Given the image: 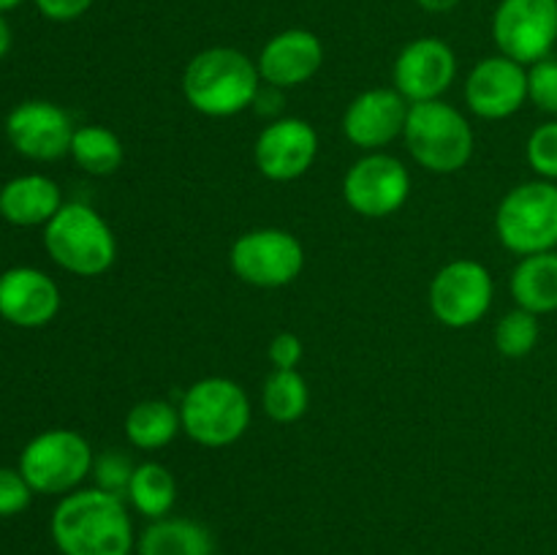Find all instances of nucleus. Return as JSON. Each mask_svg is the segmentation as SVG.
<instances>
[{"instance_id": "nucleus-1", "label": "nucleus", "mask_w": 557, "mask_h": 555, "mask_svg": "<svg viewBox=\"0 0 557 555\" xmlns=\"http://www.w3.org/2000/svg\"><path fill=\"white\" fill-rule=\"evenodd\" d=\"M60 555H131L136 553L128 501L98 488H79L58 501L49 520Z\"/></svg>"}, {"instance_id": "nucleus-2", "label": "nucleus", "mask_w": 557, "mask_h": 555, "mask_svg": "<svg viewBox=\"0 0 557 555\" xmlns=\"http://www.w3.org/2000/svg\"><path fill=\"white\" fill-rule=\"evenodd\" d=\"M261 85L256 60L234 47L201 49L183 71L185 101L205 118H234L253 109Z\"/></svg>"}, {"instance_id": "nucleus-3", "label": "nucleus", "mask_w": 557, "mask_h": 555, "mask_svg": "<svg viewBox=\"0 0 557 555\" xmlns=\"http://www.w3.org/2000/svg\"><path fill=\"white\" fill-rule=\"evenodd\" d=\"M44 248L60 270L79 278H98L117 259V237L101 212L85 201H65L44 226Z\"/></svg>"}, {"instance_id": "nucleus-4", "label": "nucleus", "mask_w": 557, "mask_h": 555, "mask_svg": "<svg viewBox=\"0 0 557 555\" xmlns=\"http://www.w3.org/2000/svg\"><path fill=\"white\" fill-rule=\"evenodd\" d=\"M250 397L243 386L226 375H207L194 381L180 400L183 433L207 449L232 446L250 428Z\"/></svg>"}, {"instance_id": "nucleus-5", "label": "nucleus", "mask_w": 557, "mask_h": 555, "mask_svg": "<svg viewBox=\"0 0 557 555\" xmlns=\"http://www.w3.org/2000/svg\"><path fill=\"white\" fill-rule=\"evenodd\" d=\"M403 139L413 161L433 174H455L466 169L476 147L468 118L444 98L411 103Z\"/></svg>"}, {"instance_id": "nucleus-6", "label": "nucleus", "mask_w": 557, "mask_h": 555, "mask_svg": "<svg viewBox=\"0 0 557 555\" xmlns=\"http://www.w3.org/2000/svg\"><path fill=\"white\" fill-rule=\"evenodd\" d=\"M90 441L69 428L41 430L20 452V471L38 495H69L82 488L92 471Z\"/></svg>"}, {"instance_id": "nucleus-7", "label": "nucleus", "mask_w": 557, "mask_h": 555, "mask_svg": "<svg viewBox=\"0 0 557 555\" xmlns=\"http://www.w3.org/2000/svg\"><path fill=\"white\" fill-rule=\"evenodd\" d=\"M495 232L500 245L520 259L557 250V183L531 180L515 185L500 199Z\"/></svg>"}, {"instance_id": "nucleus-8", "label": "nucleus", "mask_w": 557, "mask_h": 555, "mask_svg": "<svg viewBox=\"0 0 557 555\" xmlns=\"http://www.w3.org/2000/svg\"><path fill=\"white\" fill-rule=\"evenodd\" d=\"M228 267L248 286L283 288L302 275L305 248L286 229H250L232 243Z\"/></svg>"}, {"instance_id": "nucleus-9", "label": "nucleus", "mask_w": 557, "mask_h": 555, "mask_svg": "<svg viewBox=\"0 0 557 555\" xmlns=\"http://www.w3.org/2000/svg\"><path fill=\"white\" fill-rule=\"evenodd\" d=\"M495 283L487 267L473 259H455L430 283V310L449 330H468L493 308Z\"/></svg>"}, {"instance_id": "nucleus-10", "label": "nucleus", "mask_w": 557, "mask_h": 555, "mask_svg": "<svg viewBox=\"0 0 557 555\" xmlns=\"http://www.w3.org/2000/svg\"><path fill=\"white\" fill-rule=\"evenodd\" d=\"M493 38L500 54L525 69L549 58L557 44V0H500Z\"/></svg>"}, {"instance_id": "nucleus-11", "label": "nucleus", "mask_w": 557, "mask_h": 555, "mask_svg": "<svg viewBox=\"0 0 557 555\" xmlns=\"http://www.w3.org/2000/svg\"><path fill=\"white\" fill-rule=\"evenodd\" d=\"M411 196V172L389 152H364L343 177V199L362 218H389Z\"/></svg>"}, {"instance_id": "nucleus-12", "label": "nucleus", "mask_w": 557, "mask_h": 555, "mask_svg": "<svg viewBox=\"0 0 557 555\" xmlns=\"http://www.w3.org/2000/svg\"><path fill=\"white\" fill-rule=\"evenodd\" d=\"M74 131L71 114L44 98L16 103L5 114V139L27 161L49 163L69 156Z\"/></svg>"}, {"instance_id": "nucleus-13", "label": "nucleus", "mask_w": 557, "mask_h": 555, "mask_svg": "<svg viewBox=\"0 0 557 555\" xmlns=\"http://www.w3.org/2000/svg\"><path fill=\"white\" fill-rule=\"evenodd\" d=\"M319 156V134L302 118H275L253 145L256 169L272 183H292L308 174Z\"/></svg>"}, {"instance_id": "nucleus-14", "label": "nucleus", "mask_w": 557, "mask_h": 555, "mask_svg": "<svg viewBox=\"0 0 557 555\" xmlns=\"http://www.w3.org/2000/svg\"><path fill=\"white\" fill-rule=\"evenodd\" d=\"M457 76V54L444 38L422 36L400 49L392 69L395 90L408 103L435 101L451 87Z\"/></svg>"}, {"instance_id": "nucleus-15", "label": "nucleus", "mask_w": 557, "mask_h": 555, "mask_svg": "<svg viewBox=\"0 0 557 555\" xmlns=\"http://www.w3.org/2000/svg\"><path fill=\"white\" fill-rule=\"evenodd\" d=\"M462 96L476 118H511L528 103V69L500 52L479 60L468 74Z\"/></svg>"}, {"instance_id": "nucleus-16", "label": "nucleus", "mask_w": 557, "mask_h": 555, "mask_svg": "<svg viewBox=\"0 0 557 555\" xmlns=\"http://www.w3.org/2000/svg\"><path fill=\"white\" fill-rule=\"evenodd\" d=\"M411 103L395 87H373L354 98L343 112V134L354 147L375 152L403 136Z\"/></svg>"}, {"instance_id": "nucleus-17", "label": "nucleus", "mask_w": 557, "mask_h": 555, "mask_svg": "<svg viewBox=\"0 0 557 555\" xmlns=\"http://www.w3.org/2000/svg\"><path fill=\"white\" fill-rule=\"evenodd\" d=\"M60 288L36 267H11L0 272V319L20 330H38L52 324L60 313Z\"/></svg>"}, {"instance_id": "nucleus-18", "label": "nucleus", "mask_w": 557, "mask_h": 555, "mask_svg": "<svg viewBox=\"0 0 557 555\" xmlns=\"http://www.w3.org/2000/svg\"><path fill=\"white\" fill-rule=\"evenodd\" d=\"M259 76L267 87L288 90L313 79L324 65V44L313 30L288 27L261 47Z\"/></svg>"}, {"instance_id": "nucleus-19", "label": "nucleus", "mask_w": 557, "mask_h": 555, "mask_svg": "<svg viewBox=\"0 0 557 555\" xmlns=\"http://www.w3.org/2000/svg\"><path fill=\"white\" fill-rule=\"evenodd\" d=\"M63 205V190L47 174H20L0 188V218L11 226H47Z\"/></svg>"}, {"instance_id": "nucleus-20", "label": "nucleus", "mask_w": 557, "mask_h": 555, "mask_svg": "<svg viewBox=\"0 0 557 555\" xmlns=\"http://www.w3.org/2000/svg\"><path fill=\"white\" fill-rule=\"evenodd\" d=\"M136 555H215V539L205 522L166 515L136 536Z\"/></svg>"}, {"instance_id": "nucleus-21", "label": "nucleus", "mask_w": 557, "mask_h": 555, "mask_svg": "<svg viewBox=\"0 0 557 555\" xmlns=\"http://www.w3.org/2000/svg\"><path fill=\"white\" fill-rule=\"evenodd\" d=\"M509 292L517 308L547 316L557 310V250L522 256L511 270Z\"/></svg>"}, {"instance_id": "nucleus-22", "label": "nucleus", "mask_w": 557, "mask_h": 555, "mask_svg": "<svg viewBox=\"0 0 557 555\" xmlns=\"http://www.w3.org/2000/svg\"><path fill=\"white\" fill-rule=\"evenodd\" d=\"M183 433L180 422V406H172L161 397L139 400L125 417V439L131 446L141 452L163 449Z\"/></svg>"}, {"instance_id": "nucleus-23", "label": "nucleus", "mask_w": 557, "mask_h": 555, "mask_svg": "<svg viewBox=\"0 0 557 555\" xmlns=\"http://www.w3.org/2000/svg\"><path fill=\"white\" fill-rule=\"evenodd\" d=\"M69 156L76 166L92 177H109L117 172L125 161V147L120 136L107 125H79L71 139Z\"/></svg>"}, {"instance_id": "nucleus-24", "label": "nucleus", "mask_w": 557, "mask_h": 555, "mask_svg": "<svg viewBox=\"0 0 557 555\" xmlns=\"http://www.w3.org/2000/svg\"><path fill=\"white\" fill-rule=\"evenodd\" d=\"M125 501L147 520H161L172 511L174 501H177L174 473L163 462H139L134 468V477H131Z\"/></svg>"}, {"instance_id": "nucleus-25", "label": "nucleus", "mask_w": 557, "mask_h": 555, "mask_svg": "<svg viewBox=\"0 0 557 555\" xmlns=\"http://www.w3.org/2000/svg\"><path fill=\"white\" fill-rule=\"evenodd\" d=\"M310 406L308 381L299 370H272L261 386V408L277 424H292Z\"/></svg>"}, {"instance_id": "nucleus-26", "label": "nucleus", "mask_w": 557, "mask_h": 555, "mask_svg": "<svg viewBox=\"0 0 557 555\" xmlns=\"http://www.w3.org/2000/svg\"><path fill=\"white\" fill-rule=\"evenodd\" d=\"M539 337H542V321L531 310H509L495 326V348L509 359L528 357L539 346Z\"/></svg>"}, {"instance_id": "nucleus-27", "label": "nucleus", "mask_w": 557, "mask_h": 555, "mask_svg": "<svg viewBox=\"0 0 557 555\" xmlns=\"http://www.w3.org/2000/svg\"><path fill=\"white\" fill-rule=\"evenodd\" d=\"M134 462L128 460V455H123L120 449H109L103 455H96L92 460V488L103 490V493H112L117 498H125L128 495L131 477H134Z\"/></svg>"}, {"instance_id": "nucleus-28", "label": "nucleus", "mask_w": 557, "mask_h": 555, "mask_svg": "<svg viewBox=\"0 0 557 555\" xmlns=\"http://www.w3.org/2000/svg\"><path fill=\"white\" fill-rule=\"evenodd\" d=\"M525 158L539 180L557 183V120H547L533 128L528 136Z\"/></svg>"}, {"instance_id": "nucleus-29", "label": "nucleus", "mask_w": 557, "mask_h": 555, "mask_svg": "<svg viewBox=\"0 0 557 555\" xmlns=\"http://www.w3.org/2000/svg\"><path fill=\"white\" fill-rule=\"evenodd\" d=\"M528 101L544 114L557 118V58L528 65Z\"/></svg>"}, {"instance_id": "nucleus-30", "label": "nucleus", "mask_w": 557, "mask_h": 555, "mask_svg": "<svg viewBox=\"0 0 557 555\" xmlns=\"http://www.w3.org/2000/svg\"><path fill=\"white\" fill-rule=\"evenodd\" d=\"M33 488L22 477L20 468L0 466V517H14L30 506Z\"/></svg>"}, {"instance_id": "nucleus-31", "label": "nucleus", "mask_w": 557, "mask_h": 555, "mask_svg": "<svg viewBox=\"0 0 557 555\" xmlns=\"http://www.w3.org/2000/svg\"><path fill=\"white\" fill-rule=\"evenodd\" d=\"M302 354L305 348L299 335H294V332H277L270 341L267 357H270L272 370H297V365L302 362Z\"/></svg>"}, {"instance_id": "nucleus-32", "label": "nucleus", "mask_w": 557, "mask_h": 555, "mask_svg": "<svg viewBox=\"0 0 557 555\" xmlns=\"http://www.w3.org/2000/svg\"><path fill=\"white\" fill-rule=\"evenodd\" d=\"M36 9L52 22H74L90 11L96 0H33Z\"/></svg>"}, {"instance_id": "nucleus-33", "label": "nucleus", "mask_w": 557, "mask_h": 555, "mask_svg": "<svg viewBox=\"0 0 557 555\" xmlns=\"http://www.w3.org/2000/svg\"><path fill=\"white\" fill-rule=\"evenodd\" d=\"M419 5H422L424 11H430V14H446V11H451L455 5H460V0H417Z\"/></svg>"}, {"instance_id": "nucleus-34", "label": "nucleus", "mask_w": 557, "mask_h": 555, "mask_svg": "<svg viewBox=\"0 0 557 555\" xmlns=\"http://www.w3.org/2000/svg\"><path fill=\"white\" fill-rule=\"evenodd\" d=\"M9 49H11V27L9 22H5V16L0 14V60L9 54Z\"/></svg>"}, {"instance_id": "nucleus-35", "label": "nucleus", "mask_w": 557, "mask_h": 555, "mask_svg": "<svg viewBox=\"0 0 557 555\" xmlns=\"http://www.w3.org/2000/svg\"><path fill=\"white\" fill-rule=\"evenodd\" d=\"M25 0H0V14H5V11H14L16 5H22Z\"/></svg>"}]
</instances>
